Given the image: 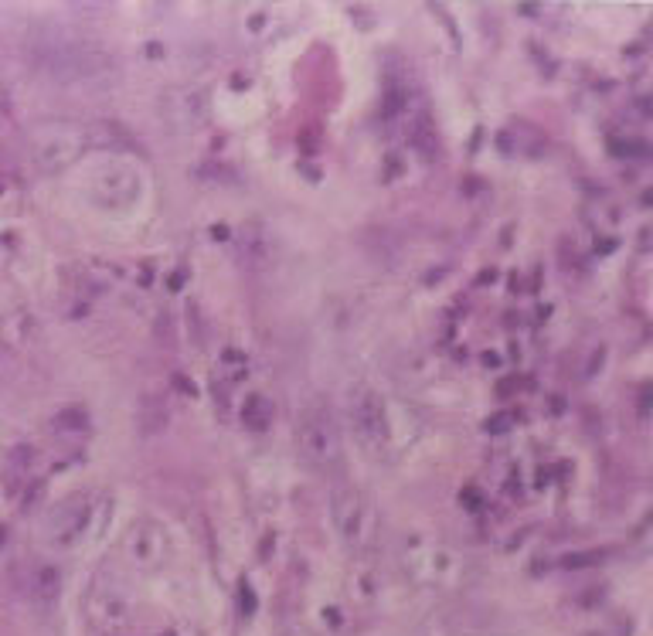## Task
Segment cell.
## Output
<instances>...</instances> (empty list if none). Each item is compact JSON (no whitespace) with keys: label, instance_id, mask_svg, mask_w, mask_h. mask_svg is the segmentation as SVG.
<instances>
[{"label":"cell","instance_id":"cell-1","mask_svg":"<svg viewBox=\"0 0 653 636\" xmlns=\"http://www.w3.org/2000/svg\"><path fill=\"white\" fill-rule=\"evenodd\" d=\"M31 58L38 72L62 86H99L116 75L113 55L86 38H41Z\"/></svg>","mask_w":653,"mask_h":636},{"label":"cell","instance_id":"cell-2","mask_svg":"<svg viewBox=\"0 0 653 636\" xmlns=\"http://www.w3.org/2000/svg\"><path fill=\"white\" fill-rule=\"evenodd\" d=\"M86 619L96 636H123L133 623V596L116 572H103L92 579L86 599Z\"/></svg>","mask_w":653,"mask_h":636},{"label":"cell","instance_id":"cell-3","mask_svg":"<svg viewBox=\"0 0 653 636\" xmlns=\"http://www.w3.org/2000/svg\"><path fill=\"white\" fill-rule=\"evenodd\" d=\"M31 157L45 174H58L65 167H72L82 157V150L89 147V126L79 123H45L38 130H31L28 137Z\"/></svg>","mask_w":653,"mask_h":636},{"label":"cell","instance_id":"cell-4","mask_svg":"<svg viewBox=\"0 0 653 636\" xmlns=\"http://www.w3.org/2000/svg\"><path fill=\"white\" fill-rule=\"evenodd\" d=\"M296 443H300V453L317 466L341 460V432H337L334 412L320 402L303 409L300 422H296Z\"/></svg>","mask_w":653,"mask_h":636},{"label":"cell","instance_id":"cell-5","mask_svg":"<svg viewBox=\"0 0 653 636\" xmlns=\"http://www.w3.org/2000/svg\"><path fill=\"white\" fill-rule=\"evenodd\" d=\"M347 409H351V426H354V432H358L361 446L371 449V453H378V449L388 443L385 402L378 398V392H371L368 385L354 388Z\"/></svg>","mask_w":653,"mask_h":636},{"label":"cell","instance_id":"cell-6","mask_svg":"<svg viewBox=\"0 0 653 636\" xmlns=\"http://www.w3.org/2000/svg\"><path fill=\"white\" fill-rule=\"evenodd\" d=\"M92 517V500L86 494H72L62 504L52 507V514L45 517V541L55 548H69L86 534Z\"/></svg>","mask_w":653,"mask_h":636},{"label":"cell","instance_id":"cell-7","mask_svg":"<svg viewBox=\"0 0 653 636\" xmlns=\"http://www.w3.org/2000/svg\"><path fill=\"white\" fill-rule=\"evenodd\" d=\"M330 511H334V524L341 531V538L351 548H358L368 541L371 534V511L364 504V497L354 487H337L334 500H330Z\"/></svg>","mask_w":653,"mask_h":636},{"label":"cell","instance_id":"cell-8","mask_svg":"<svg viewBox=\"0 0 653 636\" xmlns=\"http://www.w3.org/2000/svg\"><path fill=\"white\" fill-rule=\"evenodd\" d=\"M160 116H164L167 123L177 126V130H191V126H201L208 116V103L201 92L194 89H171L164 92V99L157 103Z\"/></svg>","mask_w":653,"mask_h":636},{"label":"cell","instance_id":"cell-9","mask_svg":"<svg viewBox=\"0 0 653 636\" xmlns=\"http://www.w3.org/2000/svg\"><path fill=\"white\" fill-rule=\"evenodd\" d=\"M123 548L137 568H157L167 555V538L154 521H140V524H133L130 534H126Z\"/></svg>","mask_w":653,"mask_h":636},{"label":"cell","instance_id":"cell-10","mask_svg":"<svg viewBox=\"0 0 653 636\" xmlns=\"http://www.w3.org/2000/svg\"><path fill=\"white\" fill-rule=\"evenodd\" d=\"M28 596L38 609H52L62 596V572L55 565H38L28 579Z\"/></svg>","mask_w":653,"mask_h":636},{"label":"cell","instance_id":"cell-11","mask_svg":"<svg viewBox=\"0 0 653 636\" xmlns=\"http://www.w3.org/2000/svg\"><path fill=\"white\" fill-rule=\"evenodd\" d=\"M242 259L249 262V266H262L269 256V242H266V232H262L259 225H249L242 232Z\"/></svg>","mask_w":653,"mask_h":636},{"label":"cell","instance_id":"cell-12","mask_svg":"<svg viewBox=\"0 0 653 636\" xmlns=\"http://www.w3.org/2000/svg\"><path fill=\"white\" fill-rule=\"evenodd\" d=\"M164 426H167V405H157L154 398H147L140 409V432L143 436H154V432Z\"/></svg>","mask_w":653,"mask_h":636},{"label":"cell","instance_id":"cell-13","mask_svg":"<svg viewBox=\"0 0 653 636\" xmlns=\"http://www.w3.org/2000/svg\"><path fill=\"white\" fill-rule=\"evenodd\" d=\"M245 422H249L252 429H266V419H273V405L266 402L262 395H252V398H245Z\"/></svg>","mask_w":653,"mask_h":636},{"label":"cell","instance_id":"cell-14","mask_svg":"<svg viewBox=\"0 0 653 636\" xmlns=\"http://www.w3.org/2000/svg\"><path fill=\"white\" fill-rule=\"evenodd\" d=\"M412 140H415V147H419L422 154H432V147H436V130H432L426 113L412 120Z\"/></svg>","mask_w":653,"mask_h":636},{"label":"cell","instance_id":"cell-15","mask_svg":"<svg viewBox=\"0 0 653 636\" xmlns=\"http://www.w3.org/2000/svg\"><path fill=\"white\" fill-rule=\"evenodd\" d=\"M55 429H58V432L86 429V412H82V409H65V412H58V415H55Z\"/></svg>","mask_w":653,"mask_h":636},{"label":"cell","instance_id":"cell-16","mask_svg":"<svg viewBox=\"0 0 653 636\" xmlns=\"http://www.w3.org/2000/svg\"><path fill=\"white\" fill-rule=\"evenodd\" d=\"M405 106H409V96H405V89L392 86V89L385 92V116H398Z\"/></svg>","mask_w":653,"mask_h":636},{"label":"cell","instance_id":"cell-17","mask_svg":"<svg viewBox=\"0 0 653 636\" xmlns=\"http://www.w3.org/2000/svg\"><path fill=\"white\" fill-rule=\"evenodd\" d=\"M490 432H504L507 429V415H497V422H487Z\"/></svg>","mask_w":653,"mask_h":636},{"label":"cell","instance_id":"cell-18","mask_svg":"<svg viewBox=\"0 0 653 636\" xmlns=\"http://www.w3.org/2000/svg\"><path fill=\"white\" fill-rule=\"evenodd\" d=\"M4 541H7V531H4V528H0V548H4Z\"/></svg>","mask_w":653,"mask_h":636}]
</instances>
